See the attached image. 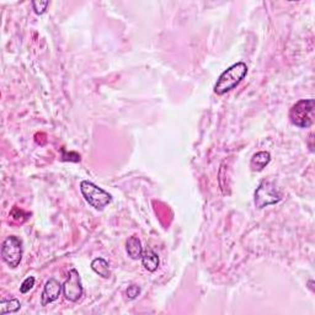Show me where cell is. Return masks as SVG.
<instances>
[{
	"label": "cell",
	"instance_id": "1",
	"mask_svg": "<svg viewBox=\"0 0 315 315\" xmlns=\"http://www.w3.org/2000/svg\"><path fill=\"white\" fill-rule=\"evenodd\" d=\"M248 74V66L243 62L233 64L228 69L224 70L214 85V93L217 95H224L241 83L244 78Z\"/></svg>",
	"mask_w": 315,
	"mask_h": 315
},
{
	"label": "cell",
	"instance_id": "2",
	"mask_svg": "<svg viewBox=\"0 0 315 315\" xmlns=\"http://www.w3.org/2000/svg\"><path fill=\"white\" fill-rule=\"evenodd\" d=\"M292 125L299 128H309L314 123V100H299L290 110Z\"/></svg>",
	"mask_w": 315,
	"mask_h": 315
},
{
	"label": "cell",
	"instance_id": "3",
	"mask_svg": "<svg viewBox=\"0 0 315 315\" xmlns=\"http://www.w3.org/2000/svg\"><path fill=\"white\" fill-rule=\"evenodd\" d=\"M80 191L83 193L85 201H87L91 207L95 208L96 211H102L107 205H110L112 201V197L101 187L96 186L95 184L90 181H81L80 182Z\"/></svg>",
	"mask_w": 315,
	"mask_h": 315
},
{
	"label": "cell",
	"instance_id": "4",
	"mask_svg": "<svg viewBox=\"0 0 315 315\" xmlns=\"http://www.w3.org/2000/svg\"><path fill=\"white\" fill-rule=\"evenodd\" d=\"M282 199V193L279 188L271 181H261L257 188L255 191L254 202L255 206L261 210V208L269 207V206L276 205Z\"/></svg>",
	"mask_w": 315,
	"mask_h": 315
},
{
	"label": "cell",
	"instance_id": "5",
	"mask_svg": "<svg viewBox=\"0 0 315 315\" xmlns=\"http://www.w3.org/2000/svg\"><path fill=\"white\" fill-rule=\"evenodd\" d=\"M22 241L15 235H10L3 241L2 259L11 269H16L22 260Z\"/></svg>",
	"mask_w": 315,
	"mask_h": 315
},
{
	"label": "cell",
	"instance_id": "6",
	"mask_svg": "<svg viewBox=\"0 0 315 315\" xmlns=\"http://www.w3.org/2000/svg\"><path fill=\"white\" fill-rule=\"evenodd\" d=\"M84 293L83 284L79 272L75 269H72L68 273L66 282L63 283V294L69 302H78Z\"/></svg>",
	"mask_w": 315,
	"mask_h": 315
},
{
	"label": "cell",
	"instance_id": "7",
	"mask_svg": "<svg viewBox=\"0 0 315 315\" xmlns=\"http://www.w3.org/2000/svg\"><path fill=\"white\" fill-rule=\"evenodd\" d=\"M61 292H63V284H61L55 278H49L43 288L42 296H41V304L46 307L49 303L55 302L60 298Z\"/></svg>",
	"mask_w": 315,
	"mask_h": 315
},
{
	"label": "cell",
	"instance_id": "8",
	"mask_svg": "<svg viewBox=\"0 0 315 315\" xmlns=\"http://www.w3.org/2000/svg\"><path fill=\"white\" fill-rule=\"evenodd\" d=\"M271 154L269 152H257L252 155L250 161V167L252 171H263V170L270 164Z\"/></svg>",
	"mask_w": 315,
	"mask_h": 315
},
{
	"label": "cell",
	"instance_id": "9",
	"mask_svg": "<svg viewBox=\"0 0 315 315\" xmlns=\"http://www.w3.org/2000/svg\"><path fill=\"white\" fill-rule=\"evenodd\" d=\"M126 251H127L128 256L133 260H138V259L142 257L143 255V248H142V243L140 240L138 239V237H131L126 243Z\"/></svg>",
	"mask_w": 315,
	"mask_h": 315
},
{
	"label": "cell",
	"instance_id": "10",
	"mask_svg": "<svg viewBox=\"0 0 315 315\" xmlns=\"http://www.w3.org/2000/svg\"><path fill=\"white\" fill-rule=\"evenodd\" d=\"M142 264L144 269L149 272H154L158 270L159 267V256L157 252L153 251L152 249H147L143 251L142 255Z\"/></svg>",
	"mask_w": 315,
	"mask_h": 315
},
{
	"label": "cell",
	"instance_id": "11",
	"mask_svg": "<svg viewBox=\"0 0 315 315\" xmlns=\"http://www.w3.org/2000/svg\"><path fill=\"white\" fill-rule=\"evenodd\" d=\"M91 270L95 273H98L99 276H101L102 278H108L111 276L110 264L102 257L94 259L93 263H91Z\"/></svg>",
	"mask_w": 315,
	"mask_h": 315
},
{
	"label": "cell",
	"instance_id": "12",
	"mask_svg": "<svg viewBox=\"0 0 315 315\" xmlns=\"http://www.w3.org/2000/svg\"><path fill=\"white\" fill-rule=\"evenodd\" d=\"M21 308V303L15 298L2 299L0 302V313L2 314H13L16 313Z\"/></svg>",
	"mask_w": 315,
	"mask_h": 315
},
{
	"label": "cell",
	"instance_id": "13",
	"mask_svg": "<svg viewBox=\"0 0 315 315\" xmlns=\"http://www.w3.org/2000/svg\"><path fill=\"white\" fill-rule=\"evenodd\" d=\"M49 2H42V0H35V2H32V8H34V11L37 14V15L45 14Z\"/></svg>",
	"mask_w": 315,
	"mask_h": 315
},
{
	"label": "cell",
	"instance_id": "14",
	"mask_svg": "<svg viewBox=\"0 0 315 315\" xmlns=\"http://www.w3.org/2000/svg\"><path fill=\"white\" fill-rule=\"evenodd\" d=\"M34 285H35V277L30 276V277L25 278V281H23L21 285H20V292L22 294H26L27 292H30L32 288H34Z\"/></svg>",
	"mask_w": 315,
	"mask_h": 315
},
{
	"label": "cell",
	"instance_id": "15",
	"mask_svg": "<svg viewBox=\"0 0 315 315\" xmlns=\"http://www.w3.org/2000/svg\"><path fill=\"white\" fill-rule=\"evenodd\" d=\"M126 293H127V297L129 299H135L140 293L139 285H135V284L129 285V287L127 288V292Z\"/></svg>",
	"mask_w": 315,
	"mask_h": 315
}]
</instances>
